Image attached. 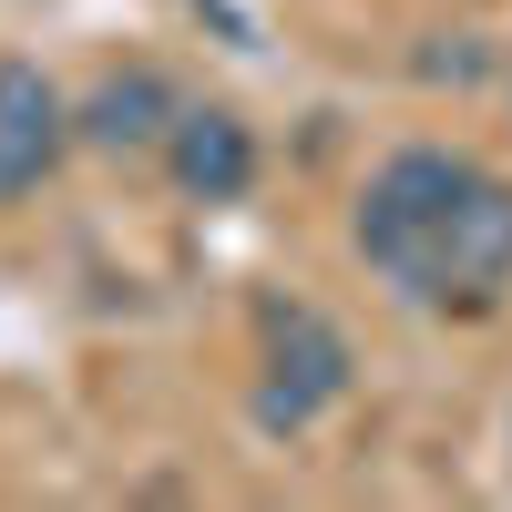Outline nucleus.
<instances>
[{
  "label": "nucleus",
  "mask_w": 512,
  "mask_h": 512,
  "mask_svg": "<svg viewBox=\"0 0 512 512\" xmlns=\"http://www.w3.org/2000/svg\"><path fill=\"white\" fill-rule=\"evenodd\" d=\"M349 379H359V349L328 308H308V297H267L256 308V390H246V410H256L267 441L318 431L349 400Z\"/></svg>",
  "instance_id": "f03ea898"
},
{
  "label": "nucleus",
  "mask_w": 512,
  "mask_h": 512,
  "mask_svg": "<svg viewBox=\"0 0 512 512\" xmlns=\"http://www.w3.org/2000/svg\"><path fill=\"white\" fill-rule=\"evenodd\" d=\"M175 113H185L175 72L164 62H123V72H103L93 93L72 103V144H93V154H164Z\"/></svg>",
  "instance_id": "423d86ee"
},
{
  "label": "nucleus",
  "mask_w": 512,
  "mask_h": 512,
  "mask_svg": "<svg viewBox=\"0 0 512 512\" xmlns=\"http://www.w3.org/2000/svg\"><path fill=\"white\" fill-rule=\"evenodd\" d=\"M482 185V154H461V144H400V154H379L369 164V185L349 205V246H359V267L379 287H400L420 267V246H431L451 226V205Z\"/></svg>",
  "instance_id": "f257e3e1"
},
{
  "label": "nucleus",
  "mask_w": 512,
  "mask_h": 512,
  "mask_svg": "<svg viewBox=\"0 0 512 512\" xmlns=\"http://www.w3.org/2000/svg\"><path fill=\"white\" fill-rule=\"evenodd\" d=\"M256 175H267V154H256V123L236 103H185L175 134H164V185L185 205H246Z\"/></svg>",
  "instance_id": "20e7f679"
},
{
  "label": "nucleus",
  "mask_w": 512,
  "mask_h": 512,
  "mask_svg": "<svg viewBox=\"0 0 512 512\" xmlns=\"http://www.w3.org/2000/svg\"><path fill=\"white\" fill-rule=\"evenodd\" d=\"M390 297L420 308V318H492L502 297H512V175L482 164V185L451 205V226L420 246V267Z\"/></svg>",
  "instance_id": "7ed1b4c3"
},
{
  "label": "nucleus",
  "mask_w": 512,
  "mask_h": 512,
  "mask_svg": "<svg viewBox=\"0 0 512 512\" xmlns=\"http://www.w3.org/2000/svg\"><path fill=\"white\" fill-rule=\"evenodd\" d=\"M72 144V103H62V82L21 62V52H0V205H21L52 185V164Z\"/></svg>",
  "instance_id": "39448f33"
}]
</instances>
